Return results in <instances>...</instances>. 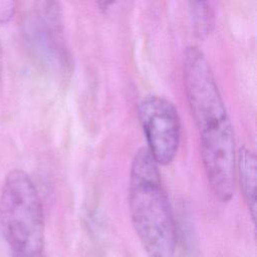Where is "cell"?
Here are the masks:
<instances>
[{
	"label": "cell",
	"mask_w": 257,
	"mask_h": 257,
	"mask_svg": "<svg viewBox=\"0 0 257 257\" xmlns=\"http://www.w3.org/2000/svg\"><path fill=\"white\" fill-rule=\"evenodd\" d=\"M183 80L208 184L219 201L229 202L236 179L233 125L211 66L198 46H188L184 52Z\"/></svg>",
	"instance_id": "6da1fadb"
},
{
	"label": "cell",
	"mask_w": 257,
	"mask_h": 257,
	"mask_svg": "<svg viewBox=\"0 0 257 257\" xmlns=\"http://www.w3.org/2000/svg\"><path fill=\"white\" fill-rule=\"evenodd\" d=\"M128 211L147 257H174L177 226L159 165L146 147L134 155L128 179Z\"/></svg>",
	"instance_id": "7a4b0ae2"
},
{
	"label": "cell",
	"mask_w": 257,
	"mask_h": 257,
	"mask_svg": "<svg viewBox=\"0 0 257 257\" xmlns=\"http://www.w3.org/2000/svg\"><path fill=\"white\" fill-rule=\"evenodd\" d=\"M0 234L12 257H44L42 202L34 182L23 170L10 171L3 182Z\"/></svg>",
	"instance_id": "3957f363"
},
{
	"label": "cell",
	"mask_w": 257,
	"mask_h": 257,
	"mask_svg": "<svg viewBox=\"0 0 257 257\" xmlns=\"http://www.w3.org/2000/svg\"><path fill=\"white\" fill-rule=\"evenodd\" d=\"M138 117L153 159L159 167L170 165L177 157L181 142V121L176 106L164 96L148 94L138 103Z\"/></svg>",
	"instance_id": "277c9868"
},
{
	"label": "cell",
	"mask_w": 257,
	"mask_h": 257,
	"mask_svg": "<svg viewBox=\"0 0 257 257\" xmlns=\"http://www.w3.org/2000/svg\"><path fill=\"white\" fill-rule=\"evenodd\" d=\"M29 11L26 20V33L36 49L48 58H62L60 14L57 3L37 2Z\"/></svg>",
	"instance_id": "5b68a950"
},
{
	"label": "cell",
	"mask_w": 257,
	"mask_h": 257,
	"mask_svg": "<svg viewBox=\"0 0 257 257\" xmlns=\"http://www.w3.org/2000/svg\"><path fill=\"white\" fill-rule=\"evenodd\" d=\"M236 171L240 189L247 205L253 223L256 217V184H257V164L254 152L242 147L236 153Z\"/></svg>",
	"instance_id": "8992f818"
},
{
	"label": "cell",
	"mask_w": 257,
	"mask_h": 257,
	"mask_svg": "<svg viewBox=\"0 0 257 257\" xmlns=\"http://www.w3.org/2000/svg\"><path fill=\"white\" fill-rule=\"evenodd\" d=\"M192 23L197 37L206 38L214 28L215 14L209 2L192 1L190 2Z\"/></svg>",
	"instance_id": "52a82bcc"
},
{
	"label": "cell",
	"mask_w": 257,
	"mask_h": 257,
	"mask_svg": "<svg viewBox=\"0 0 257 257\" xmlns=\"http://www.w3.org/2000/svg\"><path fill=\"white\" fill-rule=\"evenodd\" d=\"M16 11V2L0 1V23L9 22Z\"/></svg>",
	"instance_id": "ba28073f"
}]
</instances>
